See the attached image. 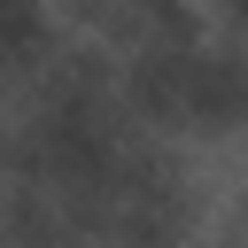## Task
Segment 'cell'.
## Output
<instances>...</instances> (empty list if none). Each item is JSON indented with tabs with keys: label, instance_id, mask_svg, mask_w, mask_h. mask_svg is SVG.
<instances>
[{
	"label": "cell",
	"instance_id": "obj_1",
	"mask_svg": "<svg viewBox=\"0 0 248 248\" xmlns=\"http://www.w3.org/2000/svg\"><path fill=\"white\" fill-rule=\"evenodd\" d=\"M54 54H62L54 0H0V78H46Z\"/></svg>",
	"mask_w": 248,
	"mask_h": 248
},
{
	"label": "cell",
	"instance_id": "obj_2",
	"mask_svg": "<svg viewBox=\"0 0 248 248\" xmlns=\"http://www.w3.org/2000/svg\"><path fill=\"white\" fill-rule=\"evenodd\" d=\"M0 170H8V132H0Z\"/></svg>",
	"mask_w": 248,
	"mask_h": 248
}]
</instances>
